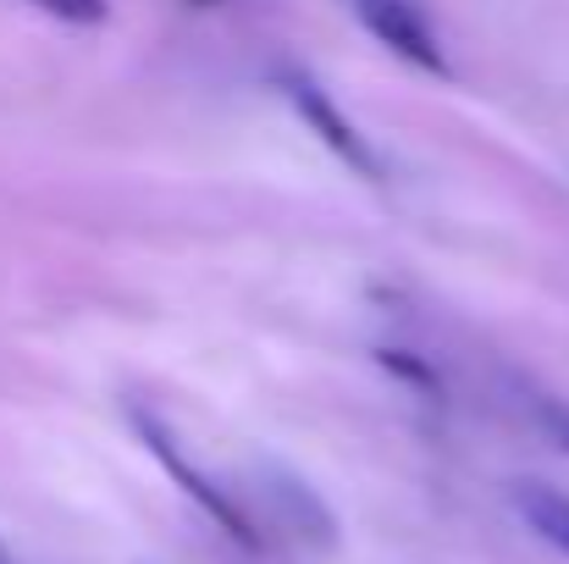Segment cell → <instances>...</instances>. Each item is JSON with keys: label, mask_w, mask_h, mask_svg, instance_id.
<instances>
[{"label": "cell", "mask_w": 569, "mask_h": 564, "mask_svg": "<svg viewBox=\"0 0 569 564\" xmlns=\"http://www.w3.org/2000/svg\"><path fill=\"white\" fill-rule=\"evenodd\" d=\"M128 420H133L139 443H144V448L161 459V471H167V476H172V482L189 493L193 504H199V509H204V515H210V521H216L227 537H238L243 548H260V537H254V521L243 515V504H238V498H232V493H227V487H221L210 471H199V465H193L189 454H183V443L172 437V426H167L156 409H144V404H128Z\"/></svg>", "instance_id": "cell-1"}, {"label": "cell", "mask_w": 569, "mask_h": 564, "mask_svg": "<svg viewBox=\"0 0 569 564\" xmlns=\"http://www.w3.org/2000/svg\"><path fill=\"white\" fill-rule=\"evenodd\" d=\"M277 83H282V95H288V106L299 111V122L343 161V167H355L360 178H381V161H377V150H371V139L355 128V117L310 78V72H299V67H282L277 72Z\"/></svg>", "instance_id": "cell-2"}, {"label": "cell", "mask_w": 569, "mask_h": 564, "mask_svg": "<svg viewBox=\"0 0 569 564\" xmlns=\"http://www.w3.org/2000/svg\"><path fill=\"white\" fill-rule=\"evenodd\" d=\"M349 6H355V17L377 33L398 61H409L420 72H437V78L448 72L442 39H437V28L426 22V11L415 0H349Z\"/></svg>", "instance_id": "cell-3"}, {"label": "cell", "mask_w": 569, "mask_h": 564, "mask_svg": "<svg viewBox=\"0 0 569 564\" xmlns=\"http://www.w3.org/2000/svg\"><path fill=\"white\" fill-rule=\"evenodd\" d=\"M509 498H515V515H520V521H526L553 554H565L569 560V493L565 487H548V482H515Z\"/></svg>", "instance_id": "cell-4"}, {"label": "cell", "mask_w": 569, "mask_h": 564, "mask_svg": "<svg viewBox=\"0 0 569 564\" xmlns=\"http://www.w3.org/2000/svg\"><path fill=\"white\" fill-rule=\"evenodd\" d=\"M553 448H565L569 454V398L559 393H548V387H537V382H515V398H509Z\"/></svg>", "instance_id": "cell-5"}, {"label": "cell", "mask_w": 569, "mask_h": 564, "mask_svg": "<svg viewBox=\"0 0 569 564\" xmlns=\"http://www.w3.org/2000/svg\"><path fill=\"white\" fill-rule=\"evenodd\" d=\"M33 11L56 17V22H72V28H94L106 22V0H28Z\"/></svg>", "instance_id": "cell-6"}, {"label": "cell", "mask_w": 569, "mask_h": 564, "mask_svg": "<svg viewBox=\"0 0 569 564\" xmlns=\"http://www.w3.org/2000/svg\"><path fill=\"white\" fill-rule=\"evenodd\" d=\"M0 564H17V560H11V554H6V543H0Z\"/></svg>", "instance_id": "cell-7"}, {"label": "cell", "mask_w": 569, "mask_h": 564, "mask_svg": "<svg viewBox=\"0 0 569 564\" xmlns=\"http://www.w3.org/2000/svg\"><path fill=\"white\" fill-rule=\"evenodd\" d=\"M193 6H216V0H193Z\"/></svg>", "instance_id": "cell-8"}]
</instances>
